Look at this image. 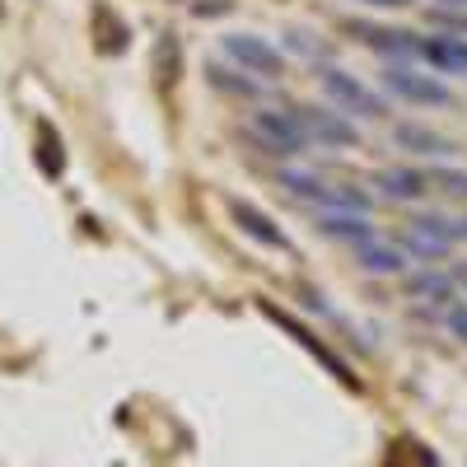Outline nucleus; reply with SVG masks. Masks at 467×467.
Listing matches in <instances>:
<instances>
[{"mask_svg":"<svg viewBox=\"0 0 467 467\" xmlns=\"http://www.w3.org/2000/svg\"><path fill=\"white\" fill-rule=\"evenodd\" d=\"M356 248H360V266L374 271V276H402V271H407V253H402L398 244L365 239V244H356Z\"/></svg>","mask_w":467,"mask_h":467,"instance_id":"obj_10","label":"nucleus"},{"mask_svg":"<svg viewBox=\"0 0 467 467\" xmlns=\"http://www.w3.org/2000/svg\"><path fill=\"white\" fill-rule=\"evenodd\" d=\"M453 244H458V239H453V229H449V220H440V215L411 220V229H407V248H411L416 257H425V262L449 257Z\"/></svg>","mask_w":467,"mask_h":467,"instance_id":"obj_6","label":"nucleus"},{"mask_svg":"<svg viewBox=\"0 0 467 467\" xmlns=\"http://www.w3.org/2000/svg\"><path fill=\"white\" fill-rule=\"evenodd\" d=\"M416 52L431 61L440 75H462L467 70V37L458 33H431V37H416Z\"/></svg>","mask_w":467,"mask_h":467,"instance_id":"obj_7","label":"nucleus"},{"mask_svg":"<svg viewBox=\"0 0 467 467\" xmlns=\"http://www.w3.org/2000/svg\"><path fill=\"white\" fill-rule=\"evenodd\" d=\"M449 332H453V337H458V341L467 346V304H462V308H453V314H449Z\"/></svg>","mask_w":467,"mask_h":467,"instance_id":"obj_18","label":"nucleus"},{"mask_svg":"<svg viewBox=\"0 0 467 467\" xmlns=\"http://www.w3.org/2000/svg\"><path fill=\"white\" fill-rule=\"evenodd\" d=\"M453 281H458V285L467 290V262H458V266H453Z\"/></svg>","mask_w":467,"mask_h":467,"instance_id":"obj_21","label":"nucleus"},{"mask_svg":"<svg viewBox=\"0 0 467 467\" xmlns=\"http://www.w3.org/2000/svg\"><path fill=\"white\" fill-rule=\"evenodd\" d=\"M374 52H398V57H411L416 52V33H393V28H356Z\"/></svg>","mask_w":467,"mask_h":467,"instance_id":"obj_13","label":"nucleus"},{"mask_svg":"<svg viewBox=\"0 0 467 467\" xmlns=\"http://www.w3.org/2000/svg\"><path fill=\"white\" fill-rule=\"evenodd\" d=\"M374 182L388 192V197H398V202H420L425 192H431V178H420L416 169H383Z\"/></svg>","mask_w":467,"mask_h":467,"instance_id":"obj_11","label":"nucleus"},{"mask_svg":"<svg viewBox=\"0 0 467 467\" xmlns=\"http://www.w3.org/2000/svg\"><path fill=\"white\" fill-rule=\"evenodd\" d=\"M234 10V0H206V5H197V15L206 19V15H229Z\"/></svg>","mask_w":467,"mask_h":467,"instance_id":"obj_19","label":"nucleus"},{"mask_svg":"<svg viewBox=\"0 0 467 467\" xmlns=\"http://www.w3.org/2000/svg\"><path fill=\"white\" fill-rule=\"evenodd\" d=\"M224 57L257 80H281L285 75V57L257 33H224Z\"/></svg>","mask_w":467,"mask_h":467,"instance_id":"obj_2","label":"nucleus"},{"mask_svg":"<svg viewBox=\"0 0 467 467\" xmlns=\"http://www.w3.org/2000/svg\"><path fill=\"white\" fill-rule=\"evenodd\" d=\"M248 131H253V140H257L262 150H271V154H299V150L308 145L304 122H299L295 112H281V108L253 112V117H248Z\"/></svg>","mask_w":467,"mask_h":467,"instance_id":"obj_1","label":"nucleus"},{"mask_svg":"<svg viewBox=\"0 0 467 467\" xmlns=\"http://www.w3.org/2000/svg\"><path fill=\"white\" fill-rule=\"evenodd\" d=\"M383 85H388V94H398L402 103H420V108H449L453 103L449 85H440L435 75H420L411 66H388Z\"/></svg>","mask_w":467,"mask_h":467,"instance_id":"obj_4","label":"nucleus"},{"mask_svg":"<svg viewBox=\"0 0 467 467\" xmlns=\"http://www.w3.org/2000/svg\"><path fill=\"white\" fill-rule=\"evenodd\" d=\"M206 75H211V85L224 89V94H253V80H234V70H224V66H211Z\"/></svg>","mask_w":467,"mask_h":467,"instance_id":"obj_17","label":"nucleus"},{"mask_svg":"<svg viewBox=\"0 0 467 467\" xmlns=\"http://www.w3.org/2000/svg\"><path fill=\"white\" fill-rule=\"evenodd\" d=\"M435 5H444V10H467V0H435Z\"/></svg>","mask_w":467,"mask_h":467,"instance_id":"obj_23","label":"nucleus"},{"mask_svg":"<svg viewBox=\"0 0 467 467\" xmlns=\"http://www.w3.org/2000/svg\"><path fill=\"white\" fill-rule=\"evenodd\" d=\"M360 5H374V10H402L411 0H360Z\"/></svg>","mask_w":467,"mask_h":467,"instance_id":"obj_20","label":"nucleus"},{"mask_svg":"<svg viewBox=\"0 0 467 467\" xmlns=\"http://www.w3.org/2000/svg\"><path fill=\"white\" fill-rule=\"evenodd\" d=\"M393 140H398V150H411V154H453V140L449 136H440V131H431V127H416V122H398L393 127Z\"/></svg>","mask_w":467,"mask_h":467,"instance_id":"obj_9","label":"nucleus"},{"mask_svg":"<svg viewBox=\"0 0 467 467\" xmlns=\"http://www.w3.org/2000/svg\"><path fill=\"white\" fill-rule=\"evenodd\" d=\"M229 215L234 224H239L248 239H257L262 248H276V253H290V239H285V229H276V220H271L266 211L248 206V202H229Z\"/></svg>","mask_w":467,"mask_h":467,"instance_id":"obj_8","label":"nucleus"},{"mask_svg":"<svg viewBox=\"0 0 467 467\" xmlns=\"http://www.w3.org/2000/svg\"><path fill=\"white\" fill-rule=\"evenodd\" d=\"M281 187H290L295 197H304V202H323V206H332V182H323V178H314V173H281Z\"/></svg>","mask_w":467,"mask_h":467,"instance_id":"obj_14","label":"nucleus"},{"mask_svg":"<svg viewBox=\"0 0 467 467\" xmlns=\"http://www.w3.org/2000/svg\"><path fill=\"white\" fill-rule=\"evenodd\" d=\"M411 290H416L420 299H435V304L453 295V285H449L444 276H435V271H425V276H416V281H411Z\"/></svg>","mask_w":467,"mask_h":467,"instance_id":"obj_16","label":"nucleus"},{"mask_svg":"<svg viewBox=\"0 0 467 467\" xmlns=\"http://www.w3.org/2000/svg\"><path fill=\"white\" fill-rule=\"evenodd\" d=\"M295 117L304 122V136L318 140L323 150H350L360 140L356 122H346V112H323V108H295Z\"/></svg>","mask_w":467,"mask_h":467,"instance_id":"obj_5","label":"nucleus"},{"mask_svg":"<svg viewBox=\"0 0 467 467\" xmlns=\"http://www.w3.org/2000/svg\"><path fill=\"white\" fill-rule=\"evenodd\" d=\"M323 89H327V99L341 108V112H360V117H383L388 112V103L369 89V85H360L350 70H341V66H323Z\"/></svg>","mask_w":467,"mask_h":467,"instance_id":"obj_3","label":"nucleus"},{"mask_svg":"<svg viewBox=\"0 0 467 467\" xmlns=\"http://www.w3.org/2000/svg\"><path fill=\"white\" fill-rule=\"evenodd\" d=\"M318 229L332 234V239H350V244L374 239V234H369V220H365L360 211H323V215H318Z\"/></svg>","mask_w":467,"mask_h":467,"instance_id":"obj_12","label":"nucleus"},{"mask_svg":"<svg viewBox=\"0 0 467 467\" xmlns=\"http://www.w3.org/2000/svg\"><path fill=\"white\" fill-rule=\"evenodd\" d=\"M449 229H453V239H467V220H449Z\"/></svg>","mask_w":467,"mask_h":467,"instance_id":"obj_22","label":"nucleus"},{"mask_svg":"<svg viewBox=\"0 0 467 467\" xmlns=\"http://www.w3.org/2000/svg\"><path fill=\"white\" fill-rule=\"evenodd\" d=\"M431 187L440 192V197H449V202H467V169H435L431 173Z\"/></svg>","mask_w":467,"mask_h":467,"instance_id":"obj_15","label":"nucleus"}]
</instances>
